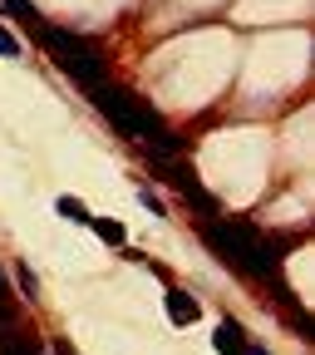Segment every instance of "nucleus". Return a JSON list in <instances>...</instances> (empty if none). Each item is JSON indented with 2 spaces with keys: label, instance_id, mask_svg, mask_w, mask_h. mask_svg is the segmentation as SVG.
<instances>
[{
  "label": "nucleus",
  "instance_id": "obj_1",
  "mask_svg": "<svg viewBox=\"0 0 315 355\" xmlns=\"http://www.w3.org/2000/svg\"><path fill=\"white\" fill-rule=\"evenodd\" d=\"M84 94H89V104L104 114V123L114 133H123V139H133V144H148L158 153H183V139L168 128V119L153 104H143L133 89H123L114 79H94V84H84Z\"/></svg>",
  "mask_w": 315,
  "mask_h": 355
},
{
  "label": "nucleus",
  "instance_id": "obj_2",
  "mask_svg": "<svg viewBox=\"0 0 315 355\" xmlns=\"http://www.w3.org/2000/svg\"><path fill=\"white\" fill-rule=\"evenodd\" d=\"M197 237L212 257H222L227 266H237L251 282H271V252H266V237H256L242 217H197Z\"/></svg>",
  "mask_w": 315,
  "mask_h": 355
},
{
  "label": "nucleus",
  "instance_id": "obj_3",
  "mask_svg": "<svg viewBox=\"0 0 315 355\" xmlns=\"http://www.w3.org/2000/svg\"><path fill=\"white\" fill-rule=\"evenodd\" d=\"M143 163H148V173H153V178H163L168 188H177V193H183V202H188L197 217H217V212H222V207H217V198H212V193L197 183V173H192L183 158H177V153H158V148H153Z\"/></svg>",
  "mask_w": 315,
  "mask_h": 355
},
{
  "label": "nucleus",
  "instance_id": "obj_4",
  "mask_svg": "<svg viewBox=\"0 0 315 355\" xmlns=\"http://www.w3.org/2000/svg\"><path fill=\"white\" fill-rule=\"evenodd\" d=\"M163 306H168V321H172V326H183V331L202 321V306H197V296H192V291H183V286H168Z\"/></svg>",
  "mask_w": 315,
  "mask_h": 355
},
{
  "label": "nucleus",
  "instance_id": "obj_5",
  "mask_svg": "<svg viewBox=\"0 0 315 355\" xmlns=\"http://www.w3.org/2000/svg\"><path fill=\"white\" fill-rule=\"evenodd\" d=\"M212 345H217V355H242V350H246V331L227 316V321L212 331Z\"/></svg>",
  "mask_w": 315,
  "mask_h": 355
},
{
  "label": "nucleus",
  "instance_id": "obj_6",
  "mask_svg": "<svg viewBox=\"0 0 315 355\" xmlns=\"http://www.w3.org/2000/svg\"><path fill=\"white\" fill-rule=\"evenodd\" d=\"M89 222H94V232H99L109 247H123V237H128L123 222H114V217H89Z\"/></svg>",
  "mask_w": 315,
  "mask_h": 355
},
{
  "label": "nucleus",
  "instance_id": "obj_7",
  "mask_svg": "<svg viewBox=\"0 0 315 355\" xmlns=\"http://www.w3.org/2000/svg\"><path fill=\"white\" fill-rule=\"evenodd\" d=\"M55 212H60V217H69V222H89V207H84L79 198H60V202H55Z\"/></svg>",
  "mask_w": 315,
  "mask_h": 355
},
{
  "label": "nucleus",
  "instance_id": "obj_8",
  "mask_svg": "<svg viewBox=\"0 0 315 355\" xmlns=\"http://www.w3.org/2000/svg\"><path fill=\"white\" fill-rule=\"evenodd\" d=\"M6 326H15V306H10V286H6V277H0V331Z\"/></svg>",
  "mask_w": 315,
  "mask_h": 355
},
{
  "label": "nucleus",
  "instance_id": "obj_9",
  "mask_svg": "<svg viewBox=\"0 0 315 355\" xmlns=\"http://www.w3.org/2000/svg\"><path fill=\"white\" fill-rule=\"evenodd\" d=\"M0 55H6V60H20V40H15L6 25H0Z\"/></svg>",
  "mask_w": 315,
  "mask_h": 355
},
{
  "label": "nucleus",
  "instance_id": "obj_10",
  "mask_svg": "<svg viewBox=\"0 0 315 355\" xmlns=\"http://www.w3.org/2000/svg\"><path fill=\"white\" fill-rule=\"evenodd\" d=\"M138 202H143V207H148L153 217H163V212H168V202H163V198H158L153 188H143V193H138Z\"/></svg>",
  "mask_w": 315,
  "mask_h": 355
},
{
  "label": "nucleus",
  "instance_id": "obj_11",
  "mask_svg": "<svg viewBox=\"0 0 315 355\" xmlns=\"http://www.w3.org/2000/svg\"><path fill=\"white\" fill-rule=\"evenodd\" d=\"M15 277H20V291H25V296H35V291H39V282H35V272H30L25 261L15 266Z\"/></svg>",
  "mask_w": 315,
  "mask_h": 355
},
{
  "label": "nucleus",
  "instance_id": "obj_12",
  "mask_svg": "<svg viewBox=\"0 0 315 355\" xmlns=\"http://www.w3.org/2000/svg\"><path fill=\"white\" fill-rule=\"evenodd\" d=\"M55 355H74V345L69 340H55Z\"/></svg>",
  "mask_w": 315,
  "mask_h": 355
},
{
  "label": "nucleus",
  "instance_id": "obj_13",
  "mask_svg": "<svg viewBox=\"0 0 315 355\" xmlns=\"http://www.w3.org/2000/svg\"><path fill=\"white\" fill-rule=\"evenodd\" d=\"M242 355H266V345H256V340H246V350Z\"/></svg>",
  "mask_w": 315,
  "mask_h": 355
}]
</instances>
